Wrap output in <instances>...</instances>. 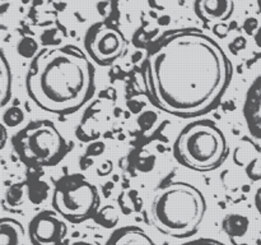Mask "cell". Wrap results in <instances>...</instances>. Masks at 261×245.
Wrapping results in <instances>:
<instances>
[{
  "label": "cell",
  "instance_id": "6da1fadb",
  "mask_svg": "<svg viewBox=\"0 0 261 245\" xmlns=\"http://www.w3.org/2000/svg\"><path fill=\"white\" fill-rule=\"evenodd\" d=\"M233 68L222 46L196 28L161 36L148 51V99L161 111L182 119L213 110L231 83Z\"/></svg>",
  "mask_w": 261,
  "mask_h": 245
},
{
  "label": "cell",
  "instance_id": "7a4b0ae2",
  "mask_svg": "<svg viewBox=\"0 0 261 245\" xmlns=\"http://www.w3.org/2000/svg\"><path fill=\"white\" fill-rule=\"evenodd\" d=\"M25 89L40 109L73 114L93 96L94 66L75 46L45 48L28 69Z\"/></svg>",
  "mask_w": 261,
  "mask_h": 245
},
{
  "label": "cell",
  "instance_id": "3957f363",
  "mask_svg": "<svg viewBox=\"0 0 261 245\" xmlns=\"http://www.w3.org/2000/svg\"><path fill=\"white\" fill-rule=\"evenodd\" d=\"M206 213V201L196 186L173 181L161 186L149 204V218L163 235L188 239L200 229Z\"/></svg>",
  "mask_w": 261,
  "mask_h": 245
},
{
  "label": "cell",
  "instance_id": "277c9868",
  "mask_svg": "<svg viewBox=\"0 0 261 245\" xmlns=\"http://www.w3.org/2000/svg\"><path fill=\"white\" fill-rule=\"evenodd\" d=\"M176 160L185 167L208 173L222 166L228 156L223 132L211 120H196L186 125L173 144Z\"/></svg>",
  "mask_w": 261,
  "mask_h": 245
},
{
  "label": "cell",
  "instance_id": "5b68a950",
  "mask_svg": "<svg viewBox=\"0 0 261 245\" xmlns=\"http://www.w3.org/2000/svg\"><path fill=\"white\" fill-rule=\"evenodd\" d=\"M18 157L28 166L47 167L63 160L69 145L58 128L48 120L32 121L13 138Z\"/></svg>",
  "mask_w": 261,
  "mask_h": 245
},
{
  "label": "cell",
  "instance_id": "8992f818",
  "mask_svg": "<svg viewBox=\"0 0 261 245\" xmlns=\"http://www.w3.org/2000/svg\"><path fill=\"white\" fill-rule=\"evenodd\" d=\"M99 197L96 186L83 175L73 174L59 179L53 194V207L71 224H82L97 214Z\"/></svg>",
  "mask_w": 261,
  "mask_h": 245
},
{
  "label": "cell",
  "instance_id": "52a82bcc",
  "mask_svg": "<svg viewBox=\"0 0 261 245\" xmlns=\"http://www.w3.org/2000/svg\"><path fill=\"white\" fill-rule=\"evenodd\" d=\"M84 46L91 60L101 66H109L121 58L126 48V41L116 27L97 23L87 31Z\"/></svg>",
  "mask_w": 261,
  "mask_h": 245
},
{
  "label": "cell",
  "instance_id": "ba28073f",
  "mask_svg": "<svg viewBox=\"0 0 261 245\" xmlns=\"http://www.w3.org/2000/svg\"><path fill=\"white\" fill-rule=\"evenodd\" d=\"M68 232L65 222L55 211H42L28 224V237L32 245H61Z\"/></svg>",
  "mask_w": 261,
  "mask_h": 245
},
{
  "label": "cell",
  "instance_id": "9c48e42d",
  "mask_svg": "<svg viewBox=\"0 0 261 245\" xmlns=\"http://www.w3.org/2000/svg\"><path fill=\"white\" fill-rule=\"evenodd\" d=\"M242 112L250 134L261 139V76L247 89Z\"/></svg>",
  "mask_w": 261,
  "mask_h": 245
},
{
  "label": "cell",
  "instance_id": "30bf717a",
  "mask_svg": "<svg viewBox=\"0 0 261 245\" xmlns=\"http://www.w3.org/2000/svg\"><path fill=\"white\" fill-rule=\"evenodd\" d=\"M194 10L206 22H226L234 12V0H195Z\"/></svg>",
  "mask_w": 261,
  "mask_h": 245
},
{
  "label": "cell",
  "instance_id": "8fae6325",
  "mask_svg": "<svg viewBox=\"0 0 261 245\" xmlns=\"http://www.w3.org/2000/svg\"><path fill=\"white\" fill-rule=\"evenodd\" d=\"M106 245H155V242L140 227L125 226L115 230L107 239Z\"/></svg>",
  "mask_w": 261,
  "mask_h": 245
},
{
  "label": "cell",
  "instance_id": "7c38bea8",
  "mask_svg": "<svg viewBox=\"0 0 261 245\" xmlns=\"http://www.w3.org/2000/svg\"><path fill=\"white\" fill-rule=\"evenodd\" d=\"M0 245H24V229L20 222L9 217L2 218Z\"/></svg>",
  "mask_w": 261,
  "mask_h": 245
},
{
  "label": "cell",
  "instance_id": "4fadbf2b",
  "mask_svg": "<svg viewBox=\"0 0 261 245\" xmlns=\"http://www.w3.org/2000/svg\"><path fill=\"white\" fill-rule=\"evenodd\" d=\"M250 221L246 216L240 213H229L227 214L222 222L224 232L228 235L231 239L233 237H242L249 230Z\"/></svg>",
  "mask_w": 261,
  "mask_h": 245
},
{
  "label": "cell",
  "instance_id": "5bb4252c",
  "mask_svg": "<svg viewBox=\"0 0 261 245\" xmlns=\"http://www.w3.org/2000/svg\"><path fill=\"white\" fill-rule=\"evenodd\" d=\"M12 97V69L4 51L0 55V106L4 107Z\"/></svg>",
  "mask_w": 261,
  "mask_h": 245
},
{
  "label": "cell",
  "instance_id": "9a60e30c",
  "mask_svg": "<svg viewBox=\"0 0 261 245\" xmlns=\"http://www.w3.org/2000/svg\"><path fill=\"white\" fill-rule=\"evenodd\" d=\"M24 119V114H23L22 110L19 107H10L3 115V124L7 125V127L14 128L17 125H19L20 122Z\"/></svg>",
  "mask_w": 261,
  "mask_h": 245
},
{
  "label": "cell",
  "instance_id": "2e32d148",
  "mask_svg": "<svg viewBox=\"0 0 261 245\" xmlns=\"http://www.w3.org/2000/svg\"><path fill=\"white\" fill-rule=\"evenodd\" d=\"M37 51V43L33 38L25 37L18 45V53L24 58H31Z\"/></svg>",
  "mask_w": 261,
  "mask_h": 245
},
{
  "label": "cell",
  "instance_id": "e0dca14e",
  "mask_svg": "<svg viewBox=\"0 0 261 245\" xmlns=\"http://www.w3.org/2000/svg\"><path fill=\"white\" fill-rule=\"evenodd\" d=\"M180 245H226V244L218 241V240L208 239V237H200V239L190 240V241H186V242H184V244H180Z\"/></svg>",
  "mask_w": 261,
  "mask_h": 245
},
{
  "label": "cell",
  "instance_id": "ac0fdd59",
  "mask_svg": "<svg viewBox=\"0 0 261 245\" xmlns=\"http://www.w3.org/2000/svg\"><path fill=\"white\" fill-rule=\"evenodd\" d=\"M255 206H256L257 211H259V213L261 216V186L257 189L256 194H255Z\"/></svg>",
  "mask_w": 261,
  "mask_h": 245
},
{
  "label": "cell",
  "instance_id": "d6986e66",
  "mask_svg": "<svg viewBox=\"0 0 261 245\" xmlns=\"http://www.w3.org/2000/svg\"><path fill=\"white\" fill-rule=\"evenodd\" d=\"M255 42H256V45L261 47V27L257 30L256 35H255Z\"/></svg>",
  "mask_w": 261,
  "mask_h": 245
},
{
  "label": "cell",
  "instance_id": "ffe728a7",
  "mask_svg": "<svg viewBox=\"0 0 261 245\" xmlns=\"http://www.w3.org/2000/svg\"><path fill=\"white\" fill-rule=\"evenodd\" d=\"M2 134H3V139H2V148H4L5 145V138H7V132H5V125H2Z\"/></svg>",
  "mask_w": 261,
  "mask_h": 245
},
{
  "label": "cell",
  "instance_id": "44dd1931",
  "mask_svg": "<svg viewBox=\"0 0 261 245\" xmlns=\"http://www.w3.org/2000/svg\"><path fill=\"white\" fill-rule=\"evenodd\" d=\"M71 245H93V244H89V242H84V241H78V242H74Z\"/></svg>",
  "mask_w": 261,
  "mask_h": 245
},
{
  "label": "cell",
  "instance_id": "7402d4cb",
  "mask_svg": "<svg viewBox=\"0 0 261 245\" xmlns=\"http://www.w3.org/2000/svg\"><path fill=\"white\" fill-rule=\"evenodd\" d=\"M3 2H9V0H3Z\"/></svg>",
  "mask_w": 261,
  "mask_h": 245
}]
</instances>
